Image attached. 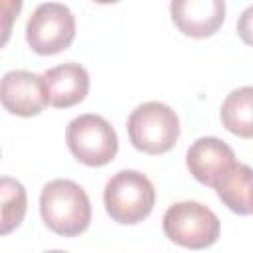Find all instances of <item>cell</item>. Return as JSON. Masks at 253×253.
<instances>
[{
	"mask_svg": "<svg viewBox=\"0 0 253 253\" xmlns=\"http://www.w3.org/2000/svg\"><path fill=\"white\" fill-rule=\"evenodd\" d=\"M69 152L85 166H105L119 152V138L115 128L101 115L85 113L75 117L65 130Z\"/></svg>",
	"mask_w": 253,
	"mask_h": 253,
	"instance_id": "5",
	"label": "cell"
},
{
	"mask_svg": "<svg viewBox=\"0 0 253 253\" xmlns=\"http://www.w3.org/2000/svg\"><path fill=\"white\" fill-rule=\"evenodd\" d=\"M45 253H65V251H59V249H53V251H45Z\"/></svg>",
	"mask_w": 253,
	"mask_h": 253,
	"instance_id": "15",
	"label": "cell"
},
{
	"mask_svg": "<svg viewBox=\"0 0 253 253\" xmlns=\"http://www.w3.org/2000/svg\"><path fill=\"white\" fill-rule=\"evenodd\" d=\"M235 30H237V36L243 40V43L253 47V6H249L241 12Z\"/></svg>",
	"mask_w": 253,
	"mask_h": 253,
	"instance_id": "14",
	"label": "cell"
},
{
	"mask_svg": "<svg viewBox=\"0 0 253 253\" xmlns=\"http://www.w3.org/2000/svg\"><path fill=\"white\" fill-rule=\"evenodd\" d=\"M0 196H2V233L6 235L22 223L28 210V198L24 186L8 176L0 180Z\"/></svg>",
	"mask_w": 253,
	"mask_h": 253,
	"instance_id": "13",
	"label": "cell"
},
{
	"mask_svg": "<svg viewBox=\"0 0 253 253\" xmlns=\"http://www.w3.org/2000/svg\"><path fill=\"white\" fill-rule=\"evenodd\" d=\"M49 95V105L55 109H69L81 103L89 93V73L83 65L67 61L43 73Z\"/></svg>",
	"mask_w": 253,
	"mask_h": 253,
	"instance_id": "10",
	"label": "cell"
},
{
	"mask_svg": "<svg viewBox=\"0 0 253 253\" xmlns=\"http://www.w3.org/2000/svg\"><path fill=\"white\" fill-rule=\"evenodd\" d=\"M221 125L235 136L253 138V87L233 89L219 111Z\"/></svg>",
	"mask_w": 253,
	"mask_h": 253,
	"instance_id": "12",
	"label": "cell"
},
{
	"mask_svg": "<svg viewBox=\"0 0 253 253\" xmlns=\"http://www.w3.org/2000/svg\"><path fill=\"white\" fill-rule=\"evenodd\" d=\"M73 38L75 18L71 10L59 2L40 4L26 24V42L40 55H55L67 49Z\"/></svg>",
	"mask_w": 253,
	"mask_h": 253,
	"instance_id": "6",
	"label": "cell"
},
{
	"mask_svg": "<svg viewBox=\"0 0 253 253\" xmlns=\"http://www.w3.org/2000/svg\"><path fill=\"white\" fill-rule=\"evenodd\" d=\"M217 198L237 215L253 213V168L237 162L215 186Z\"/></svg>",
	"mask_w": 253,
	"mask_h": 253,
	"instance_id": "11",
	"label": "cell"
},
{
	"mask_svg": "<svg viewBox=\"0 0 253 253\" xmlns=\"http://www.w3.org/2000/svg\"><path fill=\"white\" fill-rule=\"evenodd\" d=\"M162 229L180 247L206 249L219 239V217L200 202H178L164 211Z\"/></svg>",
	"mask_w": 253,
	"mask_h": 253,
	"instance_id": "4",
	"label": "cell"
},
{
	"mask_svg": "<svg viewBox=\"0 0 253 253\" xmlns=\"http://www.w3.org/2000/svg\"><path fill=\"white\" fill-rule=\"evenodd\" d=\"M126 130L136 150L144 154H164L174 148L180 136V121L172 107L148 101L130 113Z\"/></svg>",
	"mask_w": 253,
	"mask_h": 253,
	"instance_id": "3",
	"label": "cell"
},
{
	"mask_svg": "<svg viewBox=\"0 0 253 253\" xmlns=\"http://www.w3.org/2000/svg\"><path fill=\"white\" fill-rule=\"evenodd\" d=\"M235 164L233 148L215 136H202L194 140L186 152V166L190 174L211 188H215Z\"/></svg>",
	"mask_w": 253,
	"mask_h": 253,
	"instance_id": "8",
	"label": "cell"
},
{
	"mask_svg": "<svg viewBox=\"0 0 253 253\" xmlns=\"http://www.w3.org/2000/svg\"><path fill=\"white\" fill-rule=\"evenodd\" d=\"M172 22L190 38L213 36L225 20L223 0H180L170 4Z\"/></svg>",
	"mask_w": 253,
	"mask_h": 253,
	"instance_id": "9",
	"label": "cell"
},
{
	"mask_svg": "<svg viewBox=\"0 0 253 253\" xmlns=\"http://www.w3.org/2000/svg\"><path fill=\"white\" fill-rule=\"evenodd\" d=\"M0 99L4 109L18 117H36L49 105L43 75L24 69L4 73L0 83Z\"/></svg>",
	"mask_w": 253,
	"mask_h": 253,
	"instance_id": "7",
	"label": "cell"
},
{
	"mask_svg": "<svg viewBox=\"0 0 253 253\" xmlns=\"http://www.w3.org/2000/svg\"><path fill=\"white\" fill-rule=\"evenodd\" d=\"M156 192L152 182L138 170H121L109 178L103 192L105 210L117 223H138L154 208Z\"/></svg>",
	"mask_w": 253,
	"mask_h": 253,
	"instance_id": "2",
	"label": "cell"
},
{
	"mask_svg": "<svg viewBox=\"0 0 253 253\" xmlns=\"http://www.w3.org/2000/svg\"><path fill=\"white\" fill-rule=\"evenodd\" d=\"M40 213L53 233L75 237L91 223V202L77 182L57 178L43 186L40 194Z\"/></svg>",
	"mask_w": 253,
	"mask_h": 253,
	"instance_id": "1",
	"label": "cell"
}]
</instances>
